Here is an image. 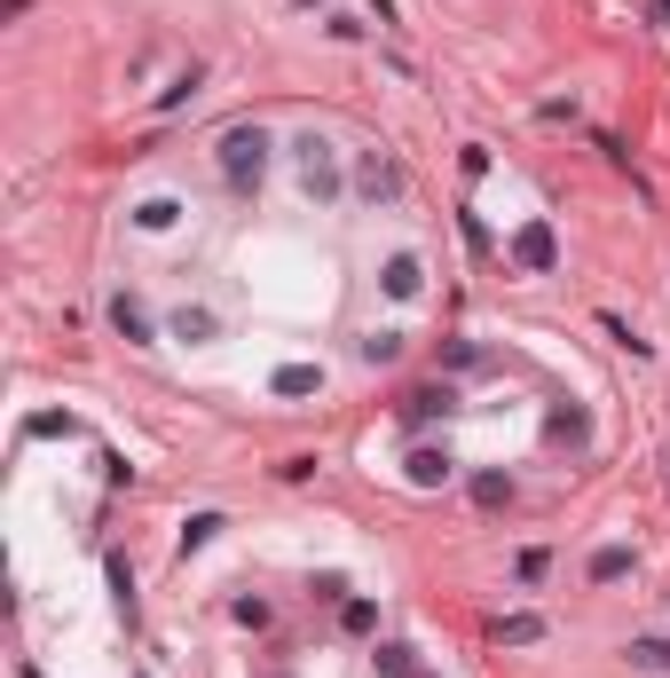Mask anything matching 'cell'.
Instances as JSON below:
<instances>
[{"label": "cell", "mask_w": 670, "mask_h": 678, "mask_svg": "<svg viewBox=\"0 0 670 678\" xmlns=\"http://www.w3.org/2000/svg\"><path fill=\"white\" fill-rule=\"evenodd\" d=\"M214 150H221V174L245 190V182H260V166H268V134L260 126H229Z\"/></svg>", "instance_id": "obj_1"}, {"label": "cell", "mask_w": 670, "mask_h": 678, "mask_svg": "<svg viewBox=\"0 0 670 678\" xmlns=\"http://www.w3.org/2000/svg\"><path fill=\"white\" fill-rule=\"evenodd\" d=\"M505 261L521 268V277H552V268H560V237H552V221H521L513 245H505Z\"/></svg>", "instance_id": "obj_2"}, {"label": "cell", "mask_w": 670, "mask_h": 678, "mask_svg": "<svg viewBox=\"0 0 670 678\" xmlns=\"http://www.w3.org/2000/svg\"><path fill=\"white\" fill-rule=\"evenodd\" d=\"M300 174H308V197H340V166H331V143L324 134H300Z\"/></svg>", "instance_id": "obj_3"}, {"label": "cell", "mask_w": 670, "mask_h": 678, "mask_svg": "<svg viewBox=\"0 0 670 678\" xmlns=\"http://www.w3.org/2000/svg\"><path fill=\"white\" fill-rule=\"evenodd\" d=\"M402 473H411V489H450L458 482V458L442 443H418L411 458H402Z\"/></svg>", "instance_id": "obj_4"}, {"label": "cell", "mask_w": 670, "mask_h": 678, "mask_svg": "<svg viewBox=\"0 0 670 678\" xmlns=\"http://www.w3.org/2000/svg\"><path fill=\"white\" fill-rule=\"evenodd\" d=\"M450 411H458L450 379H442V387H411V395H402V426H426V419H450Z\"/></svg>", "instance_id": "obj_5"}, {"label": "cell", "mask_w": 670, "mask_h": 678, "mask_svg": "<svg viewBox=\"0 0 670 678\" xmlns=\"http://www.w3.org/2000/svg\"><path fill=\"white\" fill-rule=\"evenodd\" d=\"M111 331L126 339V348H150V339H158V331H150V308H143L134 292H119V300H111Z\"/></svg>", "instance_id": "obj_6"}, {"label": "cell", "mask_w": 670, "mask_h": 678, "mask_svg": "<svg viewBox=\"0 0 670 678\" xmlns=\"http://www.w3.org/2000/svg\"><path fill=\"white\" fill-rule=\"evenodd\" d=\"M379 284H387V300H418V284H426V268H418V253H394Z\"/></svg>", "instance_id": "obj_7"}, {"label": "cell", "mask_w": 670, "mask_h": 678, "mask_svg": "<svg viewBox=\"0 0 670 678\" xmlns=\"http://www.w3.org/2000/svg\"><path fill=\"white\" fill-rule=\"evenodd\" d=\"M174 221H182V197H143V206H134V229L143 237H166Z\"/></svg>", "instance_id": "obj_8"}, {"label": "cell", "mask_w": 670, "mask_h": 678, "mask_svg": "<svg viewBox=\"0 0 670 678\" xmlns=\"http://www.w3.org/2000/svg\"><path fill=\"white\" fill-rule=\"evenodd\" d=\"M474 505L482 513H505L513 505V473H474Z\"/></svg>", "instance_id": "obj_9"}, {"label": "cell", "mask_w": 670, "mask_h": 678, "mask_svg": "<svg viewBox=\"0 0 670 678\" xmlns=\"http://www.w3.org/2000/svg\"><path fill=\"white\" fill-rule=\"evenodd\" d=\"M631 576V545H599L592 553V584H623Z\"/></svg>", "instance_id": "obj_10"}, {"label": "cell", "mask_w": 670, "mask_h": 678, "mask_svg": "<svg viewBox=\"0 0 670 678\" xmlns=\"http://www.w3.org/2000/svg\"><path fill=\"white\" fill-rule=\"evenodd\" d=\"M268 387H277V395H316V387H324V371H316V363H284Z\"/></svg>", "instance_id": "obj_11"}, {"label": "cell", "mask_w": 670, "mask_h": 678, "mask_svg": "<svg viewBox=\"0 0 670 678\" xmlns=\"http://www.w3.org/2000/svg\"><path fill=\"white\" fill-rule=\"evenodd\" d=\"M545 639V616H505L497 623V647H536Z\"/></svg>", "instance_id": "obj_12"}, {"label": "cell", "mask_w": 670, "mask_h": 678, "mask_svg": "<svg viewBox=\"0 0 670 678\" xmlns=\"http://www.w3.org/2000/svg\"><path fill=\"white\" fill-rule=\"evenodd\" d=\"M214 529H221V513H190V521H182V560H190V553H206V545H214Z\"/></svg>", "instance_id": "obj_13"}, {"label": "cell", "mask_w": 670, "mask_h": 678, "mask_svg": "<svg viewBox=\"0 0 670 678\" xmlns=\"http://www.w3.org/2000/svg\"><path fill=\"white\" fill-rule=\"evenodd\" d=\"M363 190H371V197H402V174H394V166H379V158H363V174H355Z\"/></svg>", "instance_id": "obj_14"}, {"label": "cell", "mask_w": 670, "mask_h": 678, "mask_svg": "<svg viewBox=\"0 0 670 678\" xmlns=\"http://www.w3.org/2000/svg\"><path fill=\"white\" fill-rule=\"evenodd\" d=\"M631 663L655 670V678H670V639H631Z\"/></svg>", "instance_id": "obj_15"}, {"label": "cell", "mask_w": 670, "mask_h": 678, "mask_svg": "<svg viewBox=\"0 0 670 678\" xmlns=\"http://www.w3.org/2000/svg\"><path fill=\"white\" fill-rule=\"evenodd\" d=\"M340 631H355V639L379 631V607H371V600H340Z\"/></svg>", "instance_id": "obj_16"}, {"label": "cell", "mask_w": 670, "mask_h": 678, "mask_svg": "<svg viewBox=\"0 0 670 678\" xmlns=\"http://www.w3.org/2000/svg\"><path fill=\"white\" fill-rule=\"evenodd\" d=\"M379 678H426L411 647H379Z\"/></svg>", "instance_id": "obj_17"}, {"label": "cell", "mask_w": 670, "mask_h": 678, "mask_svg": "<svg viewBox=\"0 0 670 678\" xmlns=\"http://www.w3.org/2000/svg\"><path fill=\"white\" fill-rule=\"evenodd\" d=\"M402 355V331H371L363 339V363H394Z\"/></svg>", "instance_id": "obj_18"}, {"label": "cell", "mask_w": 670, "mask_h": 678, "mask_svg": "<svg viewBox=\"0 0 670 678\" xmlns=\"http://www.w3.org/2000/svg\"><path fill=\"white\" fill-rule=\"evenodd\" d=\"M545 568H552V553H545V545H528V553L513 560V576H521V584H545Z\"/></svg>", "instance_id": "obj_19"}, {"label": "cell", "mask_w": 670, "mask_h": 678, "mask_svg": "<svg viewBox=\"0 0 670 678\" xmlns=\"http://www.w3.org/2000/svg\"><path fill=\"white\" fill-rule=\"evenodd\" d=\"M111 600H119V616H134V568L111 560Z\"/></svg>", "instance_id": "obj_20"}, {"label": "cell", "mask_w": 670, "mask_h": 678, "mask_svg": "<svg viewBox=\"0 0 670 678\" xmlns=\"http://www.w3.org/2000/svg\"><path fill=\"white\" fill-rule=\"evenodd\" d=\"M174 339H214V316H206V308H182V316H174Z\"/></svg>", "instance_id": "obj_21"}, {"label": "cell", "mask_w": 670, "mask_h": 678, "mask_svg": "<svg viewBox=\"0 0 670 678\" xmlns=\"http://www.w3.org/2000/svg\"><path fill=\"white\" fill-rule=\"evenodd\" d=\"M190 95H197V63H190V72H182L174 87H166V95H158V111H182V104H190Z\"/></svg>", "instance_id": "obj_22"}, {"label": "cell", "mask_w": 670, "mask_h": 678, "mask_svg": "<svg viewBox=\"0 0 670 678\" xmlns=\"http://www.w3.org/2000/svg\"><path fill=\"white\" fill-rule=\"evenodd\" d=\"M24 434H32V443H56V434H72V419H56V411H40V419H24Z\"/></svg>", "instance_id": "obj_23"}, {"label": "cell", "mask_w": 670, "mask_h": 678, "mask_svg": "<svg viewBox=\"0 0 670 678\" xmlns=\"http://www.w3.org/2000/svg\"><path fill=\"white\" fill-rule=\"evenodd\" d=\"M442 363H450V371H482V348H474V339H450Z\"/></svg>", "instance_id": "obj_24"}, {"label": "cell", "mask_w": 670, "mask_h": 678, "mask_svg": "<svg viewBox=\"0 0 670 678\" xmlns=\"http://www.w3.org/2000/svg\"><path fill=\"white\" fill-rule=\"evenodd\" d=\"M40 0H0V24H16V16H32Z\"/></svg>", "instance_id": "obj_25"}, {"label": "cell", "mask_w": 670, "mask_h": 678, "mask_svg": "<svg viewBox=\"0 0 670 678\" xmlns=\"http://www.w3.org/2000/svg\"><path fill=\"white\" fill-rule=\"evenodd\" d=\"M647 16H655V24H670V0H647Z\"/></svg>", "instance_id": "obj_26"}, {"label": "cell", "mask_w": 670, "mask_h": 678, "mask_svg": "<svg viewBox=\"0 0 670 678\" xmlns=\"http://www.w3.org/2000/svg\"><path fill=\"white\" fill-rule=\"evenodd\" d=\"M300 9H324V0H300Z\"/></svg>", "instance_id": "obj_27"}, {"label": "cell", "mask_w": 670, "mask_h": 678, "mask_svg": "<svg viewBox=\"0 0 670 678\" xmlns=\"http://www.w3.org/2000/svg\"><path fill=\"white\" fill-rule=\"evenodd\" d=\"M277 678H284V670H277Z\"/></svg>", "instance_id": "obj_28"}]
</instances>
